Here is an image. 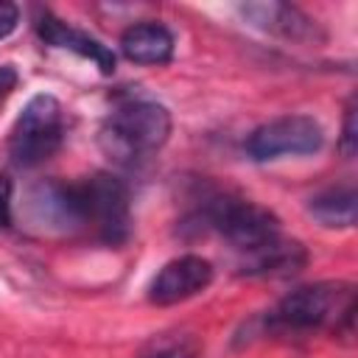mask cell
Masks as SVG:
<instances>
[{
    "mask_svg": "<svg viewBox=\"0 0 358 358\" xmlns=\"http://www.w3.org/2000/svg\"><path fill=\"white\" fill-rule=\"evenodd\" d=\"M266 336H313L352 341L355 333V285L347 280H319L285 294L260 319Z\"/></svg>",
    "mask_w": 358,
    "mask_h": 358,
    "instance_id": "obj_1",
    "label": "cell"
},
{
    "mask_svg": "<svg viewBox=\"0 0 358 358\" xmlns=\"http://www.w3.org/2000/svg\"><path fill=\"white\" fill-rule=\"evenodd\" d=\"M173 129L165 103L151 98H120L103 117L98 143L101 151L120 168H140L162 151Z\"/></svg>",
    "mask_w": 358,
    "mask_h": 358,
    "instance_id": "obj_2",
    "label": "cell"
},
{
    "mask_svg": "<svg viewBox=\"0 0 358 358\" xmlns=\"http://www.w3.org/2000/svg\"><path fill=\"white\" fill-rule=\"evenodd\" d=\"M193 221L199 229L221 235L238 255H249L282 235L280 218L268 207L235 190H207L193 213Z\"/></svg>",
    "mask_w": 358,
    "mask_h": 358,
    "instance_id": "obj_3",
    "label": "cell"
},
{
    "mask_svg": "<svg viewBox=\"0 0 358 358\" xmlns=\"http://www.w3.org/2000/svg\"><path fill=\"white\" fill-rule=\"evenodd\" d=\"M78 204L81 235H90L106 246H123L131 235V190L129 185L106 171L90 173L73 182Z\"/></svg>",
    "mask_w": 358,
    "mask_h": 358,
    "instance_id": "obj_4",
    "label": "cell"
},
{
    "mask_svg": "<svg viewBox=\"0 0 358 358\" xmlns=\"http://www.w3.org/2000/svg\"><path fill=\"white\" fill-rule=\"evenodd\" d=\"M64 143V109L56 95L36 92L17 115L8 134V157L17 168H36Z\"/></svg>",
    "mask_w": 358,
    "mask_h": 358,
    "instance_id": "obj_5",
    "label": "cell"
},
{
    "mask_svg": "<svg viewBox=\"0 0 358 358\" xmlns=\"http://www.w3.org/2000/svg\"><path fill=\"white\" fill-rule=\"evenodd\" d=\"M324 145V129L310 115H282L260 123L249 131L243 148L255 162H271L280 157L316 154Z\"/></svg>",
    "mask_w": 358,
    "mask_h": 358,
    "instance_id": "obj_6",
    "label": "cell"
},
{
    "mask_svg": "<svg viewBox=\"0 0 358 358\" xmlns=\"http://www.w3.org/2000/svg\"><path fill=\"white\" fill-rule=\"evenodd\" d=\"M238 14L246 25L285 39V42H299V45H319L327 39L324 28L305 14L299 6L280 3V0H252V3H238Z\"/></svg>",
    "mask_w": 358,
    "mask_h": 358,
    "instance_id": "obj_7",
    "label": "cell"
},
{
    "mask_svg": "<svg viewBox=\"0 0 358 358\" xmlns=\"http://www.w3.org/2000/svg\"><path fill=\"white\" fill-rule=\"evenodd\" d=\"M215 280V268L207 257L201 255H179L173 260H168L157 277L148 285V302L168 308V305H179L185 299L199 296L201 291H207Z\"/></svg>",
    "mask_w": 358,
    "mask_h": 358,
    "instance_id": "obj_8",
    "label": "cell"
},
{
    "mask_svg": "<svg viewBox=\"0 0 358 358\" xmlns=\"http://www.w3.org/2000/svg\"><path fill=\"white\" fill-rule=\"evenodd\" d=\"M25 213L28 221L45 232L81 235L73 182H59V179L36 182L25 196Z\"/></svg>",
    "mask_w": 358,
    "mask_h": 358,
    "instance_id": "obj_9",
    "label": "cell"
},
{
    "mask_svg": "<svg viewBox=\"0 0 358 358\" xmlns=\"http://www.w3.org/2000/svg\"><path fill=\"white\" fill-rule=\"evenodd\" d=\"M34 28H36V36H39L45 45L70 50V53H76V56L92 62L103 76H112V73H115V53H112V48L103 45L101 39L90 36L87 31L67 25V22H64L62 17H56L50 8H39V11H36Z\"/></svg>",
    "mask_w": 358,
    "mask_h": 358,
    "instance_id": "obj_10",
    "label": "cell"
},
{
    "mask_svg": "<svg viewBox=\"0 0 358 358\" xmlns=\"http://www.w3.org/2000/svg\"><path fill=\"white\" fill-rule=\"evenodd\" d=\"M120 53L145 67H162L176 53V36L157 20H140L120 34Z\"/></svg>",
    "mask_w": 358,
    "mask_h": 358,
    "instance_id": "obj_11",
    "label": "cell"
},
{
    "mask_svg": "<svg viewBox=\"0 0 358 358\" xmlns=\"http://www.w3.org/2000/svg\"><path fill=\"white\" fill-rule=\"evenodd\" d=\"M305 266H308V249L299 241L285 238V235H280L277 241L249 255H241L238 260V268L246 277H291L302 271Z\"/></svg>",
    "mask_w": 358,
    "mask_h": 358,
    "instance_id": "obj_12",
    "label": "cell"
},
{
    "mask_svg": "<svg viewBox=\"0 0 358 358\" xmlns=\"http://www.w3.org/2000/svg\"><path fill=\"white\" fill-rule=\"evenodd\" d=\"M308 213L327 229H352L355 227V187L333 185L308 199Z\"/></svg>",
    "mask_w": 358,
    "mask_h": 358,
    "instance_id": "obj_13",
    "label": "cell"
},
{
    "mask_svg": "<svg viewBox=\"0 0 358 358\" xmlns=\"http://www.w3.org/2000/svg\"><path fill=\"white\" fill-rule=\"evenodd\" d=\"M134 358H201V341L190 330H162L151 336Z\"/></svg>",
    "mask_w": 358,
    "mask_h": 358,
    "instance_id": "obj_14",
    "label": "cell"
},
{
    "mask_svg": "<svg viewBox=\"0 0 358 358\" xmlns=\"http://www.w3.org/2000/svg\"><path fill=\"white\" fill-rule=\"evenodd\" d=\"M338 151L344 159H352L358 151V129H355V98L347 101L344 106V120H341V137H338Z\"/></svg>",
    "mask_w": 358,
    "mask_h": 358,
    "instance_id": "obj_15",
    "label": "cell"
},
{
    "mask_svg": "<svg viewBox=\"0 0 358 358\" xmlns=\"http://www.w3.org/2000/svg\"><path fill=\"white\" fill-rule=\"evenodd\" d=\"M14 221V182L11 176L0 173V232L8 229Z\"/></svg>",
    "mask_w": 358,
    "mask_h": 358,
    "instance_id": "obj_16",
    "label": "cell"
},
{
    "mask_svg": "<svg viewBox=\"0 0 358 358\" xmlns=\"http://www.w3.org/2000/svg\"><path fill=\"white\" fill-rule=\"evenodd\" d=\"M20 25V6L11 0H0V39L11 36Z\"/></svg>",
    "mask_w": 358,
    "mask_h": 358,
    "instance_id": "obj_17",
    "label": "cell"
},
{
    "mask_svg": "<svg viewBox=\"0 0 358 358\" xmlns=\"http://www.w3.org/2000/svg\"><path fill=\"white\" fill-rule=\"evenodd\" d=\"M20 84V73L14 64H0V101H6Z\"/></svg>",
    "mask_w": 358,
    "mask_h": 358,
    "instance_id": "obj_18",
    "label": "cell"
}]
</instances>
